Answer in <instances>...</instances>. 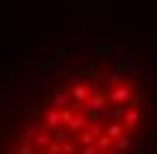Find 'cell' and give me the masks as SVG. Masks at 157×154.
I'll list each match as a JSON object with an SVG mask.
<instances>
[{"mask_svg":"<svg viewBox=\"0 0 157 154\" xmlns=\"http://www.w3.org/2000/svg\"><path fill=\"white\" fill-rule=\"evenodd\" d=\"M0 154H157V36H56L0 62Z\"/></svg>","mask_w":157,"mask_h":154,"instance_id":"6da1fadb","label":"cell"}]
</instances>
